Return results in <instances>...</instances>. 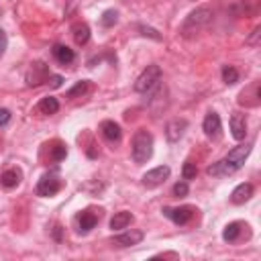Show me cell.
<instances>
[{
  "mask_svg": "<svg viewBox=\"0 0 261 261\" xmlns=\"http://www.w3.org/2000/svg\"><path fill=\"white\" fill-rule=\"evenodd\" d=\"M249 153H251V145H247V143L245 145H239V147H235L231 151L225 159H221V161H216L214 165H210L208 173H210V176H231V173H235L237 169L243 167V163L249 157Z\"/></svg>",
  "mask_w": 261,
  "mask_h": 261,
  "instance_id": "6da1fadb",
  "label": "cell"
},
{
  "mask_svg": "<svg viewBox=\"0 0 261 261\" xmlns=\"http://www.w3.org/2000/svg\"><path fill=\"white\" fill-rule=\"evenodd\" d=\"M130 155L135 163H147L153 155V135L145 129H139L133 137V147H130Z\"/></svg>",
  "mask_w": 261,
  "mask_h": 261,
  "instance_id": "7a4b0ae2",
  "label": "cell"
},
{
  "mask_svg": "<svg viewBox=\"0 0 261 261\" xmlns=\"http://www.w3.org/2000/svg\"><path fill=\"white\" fill-rule=\"evenodd\" d=\"M159 82H161V68L159 65H147L135 82V92L147 94V92L153 90Z\"/></svg>",
  "mask_w": 261,
  "mask_h": 261,
  "instance_id": "3957f363",
  "label": "cell"
},
{
  "mask_svg": "<svg viewBox=\"0 0 261 261\" xmlns=\"http://www.w3.org/2000/svg\"><path fill=\"white\" fill-rule=\"evenodd\" d=\"M212 16H214V12H212L210 8H206V6L196 8V10H192V12L188 14L182 31H184V33H188V31H198V29H202V27H206V25L210 23Z\"/></svg>",
  "mask_w": 261,
  "mask_h": 261,
  "instance_id": "277c9868",
  "label": "cell"
},
{
  "mask_svg": "<svg viewBox=\"0 0 261 261\" xmlns=\"http://www.w3.org/2000/svg\"><path fill=\"white\" fill-rule=\"evenodd\" d=\"M61 190V182L57 176L53 173H47V176H43L37 184V194L43 196V198H49V196H55L57 192Z\"/></svg>",
  "mask_w": 261,
  "mask_h": 261,
  "instance_id": "5b68a950",
  "label": "cell"
},
{
  "mask_svg": "<svg viewBox=\"0 0 261 261\" xmlns=\"http://www.w3.org/2000/svg\"><path fill=\"white\" fill-rule=\"evenodd\" d=\"M49 68L43 61H35L31 65V70L27 72V84L29 86H39V84H45L49 80Z\"/></svg>",
  "mask_w": 261,
  "mask_h": 261,
  "instance_id": "8992f818",
  "label": "cell"
},
{
  "mask_svg": "<svg viewBox=\"0 0 261 261\" xmlns=\"http://www.w3.org/2000/svg\"><path fill=\"white\" fill-rule=\"evenodd\" d=\"M167 178H169V167L167 165H159V167H155V169H151V171L145 173V176H143V186L155 188V186H161Z\"/></svg>",
  "mask_w": 261,
  "mask_h": 261,
  "instance_id": "52a82bcc",
  "label": "cell"
},
{
  "mask_svg": "<svg viewBox=\"0 0 261 261\" xmlns=\"http://www.w3.org/2000/svg\"><path fill=\"white\" fill-rule=\"evenodd\" d=\"M163 214L171 223L176 225H186L190 223V219L194 216V208L192 206H178V208H163Z\"/></svg>",
  "mask_w": 261,
  "mask_h": 261,
  "instance_id": "ba28073f",
  "label": "cell"
},
{
  "mask_svg": "<svg viewBox=\"0 0 261 261\" xmlns=\"http://www.w3.org/2000/svg\"><path fill=\"white\" fill-rule=\"evenodd\" d=\"M186 129H188V121H184V119L169 121L167 127H165V137H167V141H171V143L180 141V139L184 137V133H186Z\"/></svg>",
  "mask_w": 261,
  "mask_h": 261,
  "instance_id": "9c48e42d",
  "label": "cell"
},
{
  "mask_svg": "<svg viewBox=\"0 0 261 261\" xmlns=\"http://www.w3.org/2000/svg\"><path fill=\"white\" fill-rule=\"evenodd\" d=\"M143 237L145 235L141 231H127V233L113 239V245H117V247H133V245H139L143 241Z\"/></svg>",
  "mask_w": 261,
  "mask_h": 261,
  "instance_id": "30bf717a",
  "label": "cell"
},
{
  "mask_svg": "<svg viewBox=\"0 0 261 261\" xmlns=\"http://www.w3.org/2000/svg\"><path fill=\"white\" fill-rule=\"evenodd\" d=\"M202 129H204V133L208 135V137H219L221 135V129H223V125H221V117L216 115V113H208L206 115V119H204V123H202Z\"/></svg>",
  "mask_w": 261,
  "mask_h": 261,
  "instance_id": "8fae6325",
  "label": "cell"
},
{
  "mask_svg": "<svg viewBox=\"0 0 261 261\" xmlns=\"http://www.w3.org/2000/svg\"><path fill=\"white\" fill-rule=\"evenodd\" d=\"M231 133H233V137L237 141H243L245 139V135H247V121H245L243 115H237L235 113L231 117Z\"/></svg>",
  "mask_w": 261,
  "mask_h": 261,
  "instance_id": "7c38bea8",
  "label": "cell"
},
{
  "mask_svg": "<svg viewBox=\"0 0 261 261\" xmlns=\"http://www.w3.org/2000/svg\"><path fill=\"white\" fill-rule=\"evenodd\" d=\"M251 196H253V186L247 184V182H243V184H239V186L233 190L231 200H233V204H245V202L251 198Z\"/></svg>",
  "mask_w": 261,
  "mask_h": 261,
  "instance_id": "4fadbf2b",
  "label": "cell"
},
{
  "mask_svg": "<svg viewBox=\"0 0 261 261\" xmlns=\"http://www.w3.org/2000/svg\"><path fill=\"white\" fill-rule=\"evenodd\" d=\"M100 130H102V135H104V139H108V141H119L121 137H123V130H121V127L115 123V121H104L102 125H100Z\"/></svg>",
  "mask_w": 261,
  "mask_h": 261,
  "instance_id": "5bb4252c",
  "label": "cell"
},
{
  "mask_svg": "<svg viewBox=\"0 0 261 261\" xmlns=\"http://www.w3.org/2000/svg\"><path fill=\"white\" fill-rule=\"evenodd\" d=\"M78 225H80V233H90V231L98 225V216H96L92 210H86V212L80 214Z\"/></svg>",
  "mask_w": 261,
  "mask_h": 261,
  "instance_id": "9a60e30c",
  "label": "cell"
},
{
  "mask_svg": "<svg viewBox=\"0 0 261 261\" xmlns=\"http://www.w3.org/2000/svg\"><path fill=\"white\" fill-rule=\"evenodd\" d=\"M130 223H133V214L127 212V210H123V212H117L113 219H111V229H113V231H123V229H127Z\"/></svg>",
  "mask_w": 261,
  "mask_h": 261,
  "instance_id": "2e32d148",
  "label": "cell"
},
{
  "mask_svg": "<svg viewBox=\"0 0 261 261\" xmlns=\"http://www.w3.org/2000/svg\"><path fill=\"white\" fill-rule=\"evenodd\" d=\"M53 55H55V59H57L59 63H63V65H70V63L76 59L74 49H70L68 45H55V47H53Z\"/></svg>",
  "mask_w": 261,
  "mask_h": 261,
  "instance_id": "e0dca14e",
  "label": "cell"
},
{
  "mask_svg": "<svg viewBox=\"0 0 261 261\" xmlns=\"http://www.w3.org/2000/svg\"><path fill=\"white\" fill-rule=\"evenodd\" d=\"M72 33H74V39L78 45H86V43L90 41V27L86 23H76L72 27Z\"/></svg>",
  "mask_w": 261,
  "mask_h": 261,
  "instance_id": "ac0fdd59",
  "label": "cell"
},
{
  "mask_svg": "<svg viewBox=\"0 0 261 261\" xmlns=\"http://www.w3.org/2000/svg\"><path fill=\"white\" fill-rule=\"evenodd\" d=\"M20 178H23V173H20V169L12 167V169H6L2 173V178H0V182H2L4 188H14L20 184Z\"/></svg>",
  "mask_w": 261,
  "mask_h": 261,
  "instance_id": "d6986e66",
  "label": "cell"
},
{
  "mask_svg": "<svg viewBox=\"0 0 261 261\" xmlns=\"http://www.w3.org/2000/svg\"><path fill=\"white\" fill-rule=\"evenodd\" d=\"M37 108H39L41 115H55V113L59 111V102H57V98L47 96V98H43V100L39 102Z\"/></svg>",
  "mask_w": 261,
  "mask_h": 261,
  "instance_id": "ffe728a7",
  "label": "cell"
},
{
  "mask_svg": "<svg viewBox=\"0 0 261 261\" xmlns=\"http://www.w3.org/2000/svg\"><path fill=\"white\" fill-rule=\"evenodd\" d=\"M241 231H243V225H241V223H231V225L225 227L223 239H225V241H229V243H233V241H237V239H239Z\"/></svg>",
  "mask_w": 261,
  "mask_h": 261,
  "instance_id": "44dd1931",
  "label": "cell"
},
{
  "mask_svg": "<svg viewBox=\"0 0 261 261\" xmlns=\"http://www.w3.org/2000/svg\"><path fill=\"white\" fill-rule=\"evenodd\" d=\"M223 82L227 86H233V84L239 82V72L233 68V65H225V68H223Z\"/></svg>",
  "mask_w": 261,
  "mask_h": 261,
  "instance_id": "7402d4cb",
  "label": "cell"
},
{
  "mask_svg": "<svg viewBox=\"0 0 261 261\" xmlns=\"http://www.w3.org/2000/svg\"><path fill=\"white\" fill-rule=\"evenodd\" d=\"M88 88H90V84H88V80H82V82H78L74 88L68 92V98H76V96H84L86 92H88Z\"/></svg>",
  "mask_w": 261,
  "mask_h": 261,
  "instance_id": "603a6c76",
  "label": "cell"
},
{
  "mask_svg": "<svg viewBox=\"0 0 261 261\" xmlns=\"http://www.w3.org/2000/svg\"><path fill=\"white\" fill-rule=\"evenodd\" d=\"M182 176H184V180H194L196 176H198V167H196V163L186 161L184 167H182Z\"/></svg>",
  "mask_w": 261,
  "mask_h": 261,
  "instance_id": "cb8c5ba5",
  "label": "cell"
},
{
  "mask_svg": "<svg viewBox=\"0 0 261 261\" xmlns=\"http://www.w3.org/2000/svg\"><path fill=\"white\" fill-rule=\"evenodd\" d=\"M117 20H119V12L117 10H104V14H102V25L104 27H113V25H117Z\"/></svg>",
  "mask_w": 261,
  "mask_h": 261,
  "instance_id": "d4e9b609",
  "label": "cell"
},
{
  "mask_svg": "<svg viewBox=\"0 0 261 261\" xmlns=\"http://www.w3.org/2000/svg\"><path fill=\"white\" fill-rule=\"evenodd\" d=\"M65 155H68V149H65L63 143H55V147L51 149V159L53 161H61L65 159Z\"/></svg>",
  "mask_w": 261,
  "mask_h": 261,
  "instance_id": "484cf974",
  "label": "cell"
},
{
  "mask_svg": "<svg viewBox=\"0 0 261 261\" xmlns=\"http://www.w3.org/2000/svg\"><path fill=\"white\" fill-rule=\"evenodd\" d=\"M139 31H141V35H145V37H151V39H155V41H161V35H159L155 29L145 27V25H139Z\"/></svg>",
  "mask_w": 261,
  "mask_h": 261,
  "instance_id": "4316f807",
  "label": "cell"
},
{
  "mask_svg": "<svg viewBox=\"0 0 261 261\" xmlns=\"http://www.w3.org/2000/svg\"><path fill=\"white\" fill-rule=\"evenodd\" d=\"M188 194V184L186 182H178L173 186V196H186Z\"/></svg>",
  "mask_w": 261,
  "mask_h": 261,
  "instance_id": "83f0119b",
  "label": "cell"
},
{
  "mask_svg": "<svg viewBox=\"0 0 261 261\" xmlns=\"http://www.w3.org/2000/svg\"><path fill=\"white\" fill-rule=\"evenodd\" d=\"M6 47H8V37H6V33H4L2 29H0V57L4 55Z\"/></svg>",
  "mask_w": 261,
  "mask_h": 261,
  "instance_id": "f1b7e54d",
  "label": "cell"
},
{
  "mask_svg": "<svg viewBox=\"0 0 261 261\" xmlns=\"http://www.w3.org/2000/svg\"><path fill=\"white\" fill-rule=\"evenodd\" d=\"M261 35V27H255L251 37H247V45H257V37Z\"/></svg>",
  "mask_w": 261,
  "mask_h": 261,
  "instance_id": "f546056e",
  "label": "cell"
},
{
  "mask_svg": "<svg viewBox=\"0 0 261 261\" xmlns=\"http://www.w3.org/2000/svg\"><path fill=\"white\" fill-rule=\"evenodd\" d=\"M49 86L51 88H61V84H63V78L61 76H49Z\"/></svg>",
  "mask_w": 261,
  "mask_h": 261,
  "instance_id": "4dcf8cb0",
  "label": "cell"
},
{
  "mask_svg": "<svg viewBox=\"0 0 261 261\" xmlns=\"http://www.w3.org/2000/svg\"><path fill=\"white\" fill-rule=\"evenodd\" d=\"M10 121V111H6V108H0V127L6 125Z\"/></svg>",
  "mask_w": 261,
  "mask_h": 261,
  "instance_id": "1f68e13d",
  "label": "cell"
},
{
  "mask_svg": "<svg viewBox=\"0 0 261 261\" xmlns=\"http://www.w3.org/2000/svg\"><path fill=\"white\" fill-rule=\"evenodd\" d=\"M53 237H55V241H61V227L59 225L53 229Z\"/></svg>",
  "mask_w": 261,
  "mask_h": 261,
  "instance_id": "d6a6232c",
  "label": "cell"
}]
</instances>
